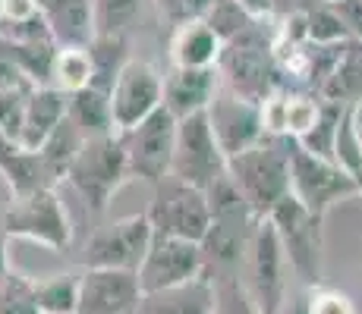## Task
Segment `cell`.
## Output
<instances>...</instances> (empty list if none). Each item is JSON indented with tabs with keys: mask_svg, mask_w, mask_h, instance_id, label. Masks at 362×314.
Returning a JSON list of instances; mask_svg holds the SVG:
<instances>
[{
	"mask_svg": "<svg viewBox=\"0 0 362 314\" xmlns=\"http://www.w3.org/2000/svg\"><path fill=\"white\" fill-rule=\"evenodd\" d=\"M334 164L353 179V186L359 188L362 195V135L350 116V107H346L344 120H340V132H337V148H334Z\"/></svg>",
	"mask_w": 362,
	"mask_h": 314,
	"instance_id": "obj_29",
	"label": "cell"
},
{
	"mask_svg": "<svg viewBox=\"0 0 362 314\" xmlns=\"http://www.w3.org/2000/svg\"><path fill=\"white\" fill-rule=\"evenodd\" d=\"M271 223H274L277 236H281L284 255H287L290 270L299 277L303 289H315L322 286V258H325V236L318 217H312L303 205L287 195L281 205L271 211Z\"/></svg>",
	"mask_w": 362,
	"mask_h": 314,
	"instance_id": "obj_5",
	"label": "cell"
},
{
	"mask_svg": "<svg viewBox=\"0 0 362 314\" xmlns=\"http://www.w3.org/2000/svg\"><path fill=\"white\" fill-rule=\"evenodd\" d=\"M79 283L82 270H66V274H47L35 280V298H38L41 314H79Z\"/></svg>",
	"mask_w": 362,
	"mask_h": 314,
	"instance_id": "obj_25",
	"label": "cell"
},
{
	"mask_svg": "<svg viewBox=\"0 0 362 314\" xmlns=\"http://www.w3.org/2000/svg\"><path fill=\"white\" fill-rule=\"evenodd\" d=\"M142 4L145 0H92L95 25L107 35H127L132 19L142 13Z\"/></svg>",
	"mask_w": 362,
	"mask_h": 314,
	"instance_id": "obj_32",
	"label": "cell"
},
{
	"mask_svg": "<svg viewBox=\"0 0 362 314\" xmlns=\"http://www.w3.org/2000/svg\"><path fill=\"white\" fill-rule=\"evenodd\" d=\"M318 114H322V97L309 92H287V138H299L315 126Z\"/></svg>",
	"mask_w": 362,
	"mask_h": 314,
	"instance_id": "obj_34",
	"label": "cell"
},
{
	"mask_svg": "<svg viewBox=\"0 0 362 314\" xmlns=\"http://www.w3.org/2000/svg\"><path fill=\"white\" fill-rule=\"evenodd\" d=\"M255 23H259V19L249 16L236 0H214V6L208 10V16H205V25L218 35L224 44L227 41H233V38H240L243 32H249Z\"/></svg>",
	"mask_w": 362,
	"mask_h": 314,
	"instance_id": "obj_30",
	"label": "cell"
},
{
	"mask_svg": "<svg viewBox=\"0 0 362 314\" xmlns=\"http://www.w3.org/2000/svg\"><path fill=\"white\" fill-rule=\"evenodd\" d=\"M142 286L136 270L86 267L79 283V314H136Z\"/></svg>",
	"mask_w": 362,
	"mask_h": 314,
	"instance_id": "obj_15",
	"label": "cell"
},
{
	"mask_svg": "<svg viewBox=\"0 0 362 314\" xmlns=\"http://www.w3.org/2000/svg\"><path fill=\"white\" fill-rule=\"evenodd\" d=\"M346 107L331 101H322V114H318L315 126L299 138V148L309 151L312 157H322V160H334V148H337V132H340V120H344Z\"/></svg>",
	"mask_w": 362,
	"mask_h": 314,
	"instance_id": "obj_27",
	"label": "cell"
},
{
	"mask_svg": "<svg viewBox=\"0 0 362 314\" xmlns=\"http://www.w3.org/2000/svg\"><path fill=\"white\" fill-rule=\"evenodd\" d=\"M41 13L38 0H4V19L6 23H23V19H32Z\"/></svg>",
	"mask_w": 362,
	"mask_h": 314,
	"instance_id": "obj_37",
	"label": "cell"
},
{
	"mask_svg": "<svg viewBox=\"0 0 362 314\" xmlns=\"http://www.w3.org/2000/svg\"><path fill=\"white\" fill-rule=\"evenodd\" d=\"M350 116H353V123H356V129H359V135H362V97L350 107Z\"/></svg>",
	"mask_w": 362,
	"mask_h": 314,
	"instance_id": "obj_42",
	"label": "cell"
},
{
	"mask_svg": "<svg viewBox=\"0 0 362 314\" xmlns=\"http://www.w3.org/2000/svg\"><path fill=\"white\" fill-rule=\"evenodd\" d=\"M155 6L167 25L180 29V25H189V23H205L214 0H155Z\"/></svg>",
	"mask_w": 362,
	"mask_h": 314,
	"instance_id": "obj_35",
	"label": "cell"
},
{
	"mask_svg": "<svg viewBox=\"0 0 362 314\" xmlns=\"http://www.w3.org/2000/svg\"><path fill=\"white\" fill-rule=\"evenodd\" d=\"M322 101L340 104V107H353L362 97V41H346L344 54H340L337 66L328 76V82L318 92Z\"/></svg>",
	"mask_w": 362,
	"mask_h": 314,
	"instance_id": "obj_21",
	"label": "cell"
},
{
	"mask_svg": "<svg viewBox=\"0 0 362 314\" xmlns=\"http://www.w3.org/2000/svg\"><path fill=\"white\" fill-rule=\"evenodd\" d=\"M66 116L76 123V129H79L86 138L117 135L114 110H110V95L98 92V88H82V92L69 95Z\"/></svg>",
	"mask_w": 362,
	"mask_h": 314,
	"instance_id": "obj_22",
	"label": "cell"
},
{
	"mask_svg": "<svg viewBox=\"0 0 362 314\" xmlns=\"http://www.w3.org/2000/svg\"><path fill=\"white\" fill-rule=\"evenodd\" d=\"M6 248H10V236H6L4 227H0V280H4V277L13 270L10 267V251H6Z\"/></svg>",
	"mask_w": 362,
	"mask_h": 314,
	"instance_id": "obj_41",
	"label": "cell"
},
{
	"mask_svg": "<svg viewBox=\"0 0 362 314\" xmlns=\"http://www.w3.org/2000/svg\"><path fill=\"white\" fill-rule=\"evenodd\" d=\"M82 142H86V135H82V132L76 129V123L66 116V120L54 129V135L41 145L38 160H41V170H45L51 186L57 183V179H66V170H69V164H73V157L79 155Z\"/></svg>",
	"mask_w": 362,
	"mask_h": 314,
	"instance_id": "obj_24",
	"label": "cell"
},
{
	"mask_svg": "<svg viewBox=\"0 0 362 314\" xmlns=\"http://www.w3.org/2000/svg\"><path fill=\"white\" fill-rule=\"evenodd\" d=\"M309 308L312 314H359L356 302L346 292L334 289V286H315L309 289Z\"/></svg>",
	"mask_w": 362,
	"mask_h": 314,
	"instance_id": "obj_36",
	"label": "cell"
},
{
	"mask_svg": "<svg viewBox=\"0 0 362 314\" xmlns=\"http://www.w3.org/2000/svg\"><path fill=\"white\" fill-rule=\"evenodd\" d=\"M290 148L293 138L264 135L255 148L227 160V176L255 217H271V211L290 195Z\"/></svg>",
	"mask_w": 362,
	"mask_h": 314,
	"instance_id": "obj_1",
	"label": "cell"
},
{
	"mask_svg": "<svg viewBox=\"0 0 362 314\" xmlns=\"http://www.w3.org/2000/svg\"><path fill=\"white\" fill-rule=\"evenodd\" d=\"M177 116L170 110H155L145 123H139L132 132H123V145H127L129 160V176L145 179V183L158 186L170 176V160L173 145H177Z\"/></svg>",
	"mask_w": 362,
	"mask_h": 314,
	"instance_id": "obj_10",
	"label": "cell"
},
{
	"mask_svg": "<svg viewBox=\"0 0 362 314\" xmlns=\"http://www.w3.org/2000/svg\"><path fill=\"white\" fill-rule=\"evenodd\" d=\"M214 314H262V308L240 277H224L214 280Z\"/></svg>",
	"mask_w": 362,
	"mask_h": 314,
	"instance_id": "obj_33",
	"label": "cell"
},
{
	"mask_svg": "<svg viewBox=\"0 0 362 314\" xmlns=\"http://www.w3.org/2000/svg\"><path fill=\"white\" fill-rule=\"evenodd\" d=\"M290 195L312 217L325 220L340 198L359 195V188L334 160L312 157L309 151H303L293 142V148H290Z\"/></svg>",
	"mask_w": 362,
	"mask_h": 314,
	"instance_id": "obj_9",
	"label": "cell"
},
{
	"mask_svg": "<svg viewBox=\"0 0 362 314\" xmlns=\"http://www.w3.org/2000/svg\"><path fill=\"white\" fill-rule=\"evenodd\" d=\"M41 16L57 47H88L98 35L92 0H41Z\"/></svg>",
	"mask_w": 362,
	"mask_h": 314,
	"instance_id": "obj_18",
	"label": "cell"
},
{
	"mask_svg": "<svg viewBox=\"0 0 362 314\" xmlns=\"http://www.w3.org/2000/svg\"><path fill=\"white\" fill-rule=\"evenodd\" d=\"M236 4H240L252 19H259V23L274 13V0H236Z\"/></svg>",
	"mask_w": 362,
	"mask_h": 314,
	"instance_id": "obj_39",
	"label": "cell"
},
{
	"mask_svg": "<svg viewBox=\"0 0 362 314\" xmlns=\"http://www.w3.org/2000/svg\"><path fill=\"white\" fill-rule=\"evenodd\" d=\"M0 314H41L35 298V280L10 270L0 280Z\"/></svg>",
	"mask_w": 362,
	"mask_h": 314,
	"instance_id": "obj_31",
	"label": "cell"
},
{
	"mask_svg": "<svg viewBox=\"0 0 362 314\" xmlns=\"http://www.w3.org/2000/svg\"><path fill=\"white\" fill-rule=\"evenodd\" d=\"M51 85L64 95H76L92 85V57L88 47H57L51 69Z\"/></svg>",
	"mask_w": 362,
	"mask_h": 314,
	"instance_id": "obj_26",
	"label": "cell"
},
{
	"mask_svg": "<svg viewBox=\"0 0 362 314\" xmlns=\"http://www.w3.org/2000/svg\"><path fill=\"white\" fill-rule=\"evenodd\" d=\"M337 13L344 16L353 38L362 41V0H344V4H337Z\"/></svg>",
	"mask_w": 362,
	"mask_h": 314,
	"instance_id": "obj_38",
	"label": "cell"
},
{
	"mask_svg": "<svg viewBox=\"0 0 362 314\" xmlns=\"http://www.w3.org/2000/svg\"><path fill=\"white\" fill-rule=\"evenodd\" d=\"M129 176V160H127V145L123 135H98L86 138L79 155L73 157L66 170V183L82 195L92 211H104L120 192V186Z\"/></svg>",
	"mask_w": 362,
	"mask_h": 314,
	"instance_id": "obj_3",
	"label": "cell"
},
{
	"mask_svg": "<svg viewBox=\"0 0 362 314\" xmlns=\"http://www.w3.org/2000/svg\"><path fill=\"white\" fill-rule=\"evenodd\" d=\"M305 25H309L312 44H346V41H353L344 16H340L337 6H331V4L309 6V10H305Z\"/></svg>",
	"mask_w": 362,
	"mask_h": 314,
	"instance_id": "obj_28",
	"label": "cell"
},
{
	"mask_svg": "<svg viewBox=\"0 0 362 314\" xmlns=\"http://www.w3.org/2000/svg\"><path fill=\"white\" fill-rule=\"evenodd\" d=\"M249 292L255 296L262 314H281L284 302H287V255H284L281 236H277L274 223L268 217L259 220L252 236V246H249Z\"/></svg>",
	"mask_w": 362,
	"mask_h": 314,
	"instance_id": "obj_11",
	"label": "cell"
},
{
	"mask_svg": "<svg viewBox=\"0 0 362 314\" xmlns=\"http://www.w3.org/2000/svg\"><path fill=\"white\" fill-rule=\"evenodd\" d=\"M318 4H331V6H337V4H344V0H318Z\"/></svg>",
	"mask_w": 362,
	"mask_h": 314,
	"instance_id": "obj_43",
	"label": "cell"
},
{
	"mask_svg": "<svg viewBox=\"0 0 362 314\" xmlns=\"http://www.w3.org/2000/svg\"><path fill=\"white\" fill-rule=\"evenodd\" d=\"M218 76H224L227 88L233 95L246 97L252 104H262L264 97L287 88L274 60L271 32H264V19L255 23L249 32H243L240 38L227 41L224 54L218 60Z\"/></svg>",
	"mask_w": 362,
	"mask_h": 314,
	"instance_id": "obj_2",
	"label": "cell"
},
{
	"mask_svg": "<svg viewBox=\"0 0 362 314\" xmlns=\"http://www.w3.org/2000/svg\"><path fill=\"white\" fill-rule=\"evenodd\" d=\"M164 107V79L148 60H129L120 79L110 88V110H114L117 135L132 132L155 110Z\"/></svg>",
	"mask_w": 362,
	"mask_h": 314,
	"instance_id": "obj_12",
	"label": "cell"
},
{
	"mask_svg": "<svg viewBox=\"0 0 362 314\" xmlns=\"http://www.w3.org/2000/svg\"><path fill=\"white\" fill-rule=\"evenodd\" d=\"M281 314H312V308H309V289H303L299 296L287 298V302H284V308H281Z\"/></svg>",
	"mask_w": 362,
	"mask_h": 314,
	"instance_id": "obj_40",
	"label": "cell"
},
{
	"mask_svg": "<svg viewBox=\"0 0 362 314\" xmlns=\"http://www.w3.org/2000/svg\"><path fill=\"white\" fill-rule=\"evenodd\" d=\"M69 95L57 92L54 85L32 88V95L25 97V116H23V132H19V148L38 155L41 145L54 135L60 123L66 120Z\"/></svg>",
	"mask_w": 362,
	"mask_h": 314,
	"instance_id": "obj_17",
	"label": "cell"
},
{
	"mask_svg": "<svg viewBox=\"0 0 362 314\" xmlns=\"http://www.w3.org/2000/svg\"><path fill=\"white\" fill-rule=\"evenodd\" d=\"M0 227L10 239H29L47 251H66L73 242L66 207L60 205L54 188H32L25 195H13Z\"/></svg>",
	"mask_w": 362,
	"mask_h": 314,
	"instance_id": "obj_4",
	"label": "cell"
},
{
	"mask_svg": "<svg viewBox=\"0 0 362 314\" xmlns=\"http://www.w3.org/2000/svg\"><path fill=\"white\" fill-rule=\"evenodd\" d=\"M145 214L155 227V236H173V239L199 242V246L205 242L208 227H211L208 195L173 176L155 186V198H151V207Z\"/></svg>",
	"mask_w": 362,
	"mask_h": 314,
	"instance_id": "obj_6",
	"label": "cell"
},
{
	"mask_svg": "<svg viewBox=\"0 0 362 314\" xmlns=\"http://www.w3.org/2000/svg\"><path fill=\"white\" fill-rule=\"evenodd\" d=\"M0 19H4V0H0Z\"/></svg>",
	"mask_w": 362,
	"mask_h": 314,
	"instance_id": "obj_44",
	"label": "cell"
},
{
	"mask_svg": "<svg viewBox=\"0 0 362 314\" xmlns=\"http://www.w3.org/2000/svg\"><path fill=\"white\" fill-rule=\"evenodd\" d=\"M211 132L218 138L221 151L227 155V160L243 155V151L255 148L264 138V126H262V104H252L246 97L233 95L230 88H224L214 95L211 107L205 110Z\"/></svg>",
	"mask_w": 362,
	"mask_h": 314,
	"instance_id": "obj_14",
	"label": "cell"
},
{
	"mask_svg": "<svg viewBox=\"0 0 362 314\" xmlns=\"http://www.w3.org/2000/svg\"><path fill=\"white\" fill-rule=\"evenodd\" d=\"M155 239L148 214H129L107 227L95 229L82 248V264L86 267H110V270H136L142 267L145 255Z\"/></svg>",
	"mask_w": 362,
	"mask_h": 314,
	"instance_id": "obj_8",
	"label": "cell"
},
{
	"mask_svg": "<svg viewBox=\"0 0 362 314\" xmlns=\"http://www.w3.org/2000/svg\"><path fill=\"white\" fill-rule=\"evenodd\" d=\"M170 176L186 186H196L202 192H208L221 176H227V155L214 138L208 114H196L177 123Z\"/></svg>",
	"mask_w": 362,
	"mask_h": 314,
	"instance_id": "obj_7",
	"label": "cell"
},
{
	"mask_svg": "<svg viewBox=\"0 0 362 314\" xmlns=\"http://www.w3.org/2000/svg\"><path fill=\"white\" fill-rule=\"evenodd\" d=\"M38 4H41V0H38Z\"/></svg>",
	"mask_w": 362,
	"mask_h": 314,
	"instance_id": "obj_45",
	"label": "cell"
},
{
	"mask_svg": "<svg viewBox=\"0 0 362 314\" xmlns=\"http://www.w3.org/2000/svg\"><path fill=\"white\" fill-rule=\"evenodd\" d=\"M221 54H224V41L205 23L180 25L170 35L173 69H218Z\"/></svg>",
	"mask_w": 362,
	"mask_h": 314,
	"instance_id": "obj_20",
	"label": "cell"
},
{
	"mask_svg": "<svg viewBox=\"0 0 362 314\" xmlns=\"http://www.w3.org/2000/svg\"><path fill=\"white\" fill-rule=\"evenodd\" d=\"M88 57H92V85L98 92H107L114 88V82L120 79L123 66L132 60L127 54V35H107L98 32L88 44Z\"/></svg>",
	"mask_w": 362,
	"mask_h": 314,
	"instance_id": "obj_23",
	"label": "cell"
},
{
	"mask_svg": "<svg viewBox=\"0 0 362 314\" xmlns=\"http://www.w3.org/2000/svg\"><path fill=\"white\" fill-rule=\"evenodd\" d=\"M136 314H214V283L199 277L173 289L142 292Z\"/></svg>",
	"mask_w": 362,
	"mask_h": 314,
	"instance_id": "obj_19",
	"label": "cell"
},
{
	"mask_svg": "<svg viewBox=\"0 0 362 314\" xmlns=\"http://www.w3.org/2000/svg\"><path fill=\"white\" fill-rule=\"evenodd\" d=\"M205 277V261H202L199 242L173 239V236H155L151 248L139 267V286L142 292H161L173 289Z\"/></svg>",
	"mask_w": 362,
	"mask_h": 314,
	"instance_id": "obj_13",
	"label": "cell"
},
{
	"mask_svg": "<svg viewBox=\"0 0 362 314\" xmlns=\"http://www.w3.org/2000/svg\"><path fill=\"white\" fill-rule=\"evenodd\" d=\"M218 95V69H170L164 79V110L177 120L205 114Z\"/></svg>",
	"mask_w": 362,
	"mask_h": 314,
	"instance_id": "obj_16",
	"label": "cell"
}]
</instances>
